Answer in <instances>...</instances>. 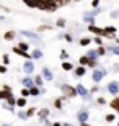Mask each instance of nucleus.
<instances>
[{"label":"nucleus","mask_w":119,"mask_h":126,"mask_svg":"<svg viewBox=\"0 0 119 126\" xmlns=\"http://www.w3.org/2000/svg\"><path fill=\"white\" fill-rule=\"evenodd\" d=\"M36 8L42 10V12H46V13H54L60 7L55 3L54 0H36Z\"/></svg>","instance_id":"f257e3e1"},{"label":"nucleus","mask_w":119,"mask_h":126,"mask_svg":"<svg viewBox=\"0 0 119 126\" xmlns=\"http://www.w3.org/2000/svg\"><path fill=\"white\" fill-rule=\"evenodd\" d=\"M60 90H62V95H64V98H75V97H78L77 89H75L73 85L62 84V85H60Z\"/></svg>","instance_id":"f03ea898"},{"label":"nucleus","mask_w":119,"mask_h":126,"mask_svg":"<svg viewBox=\"0 0 119 126\" xmlns=\"http://www.w3.org/2000/svg\"><path fill=\"white\" fill-rule=\"evenodd\" d=\"M88 33H93L95 36H100V38H108V39H109V36L106 34L105 28H100V26H96V25H88Z\"/></svg>","instance_id":"7ed1b4c3"},{"label":"nucleus","mask_w":119,"mask_h":126,"mask_svg":"<svg viewBox=\"0 0 119 126\" xmlns=\"http://www.w3.org/2000/svg\"><path fill=\"white\" fill-rule=\"evenodd\" d=\"M106 74H108V72H106V69H95L92 72V80L95 82V84H100L101 80L106 77Z\"/></svg>","instance_id":"20e7f679"},{"label":"nucleus","mask_w":119,"mask_h":126,"mask_svg":"<svg viewBox=\"0 0 119 126\" xmlns=\"http://www.w3.org/2000/svg\"><path fill=\"white\" fill-rule=\"evenodd\" d=\"M75 89H77V94L80 95L83 100H88V98H90V90H88L83 84H77V85H75Z\"/></svg>","instance_id":"39448f33"},{"label":"nucleus","mask_w":119,"mask_h":126,"mask_svg":"<svg viewBox=\"0 0 119 126\" xmlns=\"http://www.w3.org/2000/svg\"><path fill=\"white\" fill-rule=\"evenodd\" d=\"M106 90H108V92H109L113 97L119 95V82H118V80H111L109 84L106 85Z\"/></svg>","instance_id":"423d86ee"},{"label":"nucleus","mask_w":119,"mask_h":126,"mask_svg":"<svg viewBox=\"0 0 119 126\" xmlns=\"http://www.w3.org/2000/svg\"><path fill=\"white\" fill-rule=\"evenodd\" d=\"M23 72L26 75L34 74V62H33V59H28V61L23 62Z\"/></svg>","instance_id":"0eeeda50"},{"label":"nucleus","mask_w":119,"mask_h":126,"mask_svg":"<svg viewBox=\"0 0 119 126\" xmlns=\"http://www.w3.org/2000/svg\"><path fill=\"white\" fill-rule=\"evenodd\" d=\"M88 118H90V111H88V110H80V111L77 113L78 123H88Z\"/></svg>","instance_id":"6e6552de"},{"label":"nucleus","mask_w":119,"mask_h":126,"mask_svg":"<svg viewBox=\"0 0 119 126\" xmlns=\"http://www.w3.org/2000/svg\"><path fill=\"white\" fill-rule=\"evenodd\" d=\"M13 52L16 54V56H20V57H23V59H33L31 57V52H26V51H23V49H20L18 46H13Z\"/></svg>","instance_id":"1a4fd4ad"},{"label":"nucleus","mask_w":119,"mask_h":126,"mask_svg":"<svg viewBox=\"0 0 119 126\" xmlns=\"http://www.w3.org/2000/svg\"><path fill=\"white\" fill-rule=\"evenodd\" d=\"M109 107H111V110H113V111H114L116 115H119V95H116V97L111 98Z\"/></svg>","instance_id":"9d476101"},{"label":"nucleus","mask_w":119,"mask_h":126,"mask_svg":"<svg viewBox=\"0 0 119 126\" xmlns=\"http://www.w3.org/2000/svg\"><path fill=\"white\" fill-rule=\"evenodd\" d=\"M87 69L88 67H85V65H77L73 69V74H75V77H83V75L87 74Z\"/></svg>","instance_id":"9b49d317"},{"label":"nucleus","mask_w":119,"mask_h":126,"mask_svg":"<svg viewBox=\"0 0 119 126\" xmlns=\"http://www.w3.org/2000/svg\"><path fill=\"white\" fill-rule=\"evenodd\" d=\"M38 116H39V120H41L42 123H46V125H47L46 118L49 116V108H42V110H39V111H38Z\"/></svg>","instance_id":"f8f14e48"},{"label":"nucleus","mask_w":119,"mask_h":126,"mask_svg":"<svg viewBox=\"0 0 119 126\" xmlns=\"http://www.w3.org/2000/svg\"><path fill=\"white\" fill-rule=\"evenodd\" d=\"M21 84H23V87H26V89H31V87H34V79L29 77V75H26V77L21 80Z\"/></svg>","instance_id":"ddd939ff"},{"label":"nucleus","mask_w":119,"mask_h":126,"mask_svg":"<svg viewBox=\"0 0 119 126\" xmlns=\"http://www.w3.org/2000/svg\"><path fill=\"white\" fill-rule=\"evenodd\" d=\"M13 97V94H12V90H0V100H5V102H7V100H8V98H12Z\"/></svg>","instance_id":"4468645a"},{"label":"nucleus","mask_w":119,"mask_h":126,"mask_svg":"<svg viewBox=\"0 0 119 126\" xmlns=\"http://www.w3.org/2000/svg\"><path fill=\"white\" fill-rule=\"evenodd\" d=\"M73 69H75V65H73L70 61H62V70H65V72H72Z\"/></svg>","instance_id":"2eb2a0df"},{"label":"nucleus","mask_w":119,"mask_h":126,"mask_svg":"<svg viewBox=\"0 0 119 126\" xmlns=\"http://www.w3.org/2000/svg\"><path fill=\"white\" fill-rule=\"evenodd\" d=\"M15 38H16V31H13V30H8V31L3 34V39H5V41H13Z\"/></svg>","instance_id":"dca6fc26"},{"label":"nucleus","mask_w":119,"mask_h":126,"mask_svg":"<svg viewBox=\"0 0 119 126\" xmlns=\"http://www.w3.org/2000/svg\"><path fill=\"white\" fill-rule=\"evenodd\" d=\"M33 79H34V85H36V87H42V85H44V77H42L41 74H36Z\"/></svg>","instance_id":"f3484780"},{"label":"nucleus","mask_w":119,"mask_h":126,"mask_svg":"<svg viewBox=\"0 0 119 126\" xmlns=\"http://www.w3.org/2000/svg\"><path fill=\"white\" fill-rule=\"evenodd\" d=\"M87 56L90 57V59H93V61H98V59H100V56H98V51H96V49H88V51H87Z\"/></svg>","instance_id":"a211bd4d"},{"label":"nucleus","mask_w":119,"mask_h":126,"mask_svg":"<svg viewBox=\"0 0 119 126\" xmlns=\"http://www.w3.org/2000/svg\"><path fill=\"white\" fill-rule=\"evenodd\" d=\"M42 77H44V80H52L54 79V75H52V72H51L49 69H47V67H44V69H42Z\"/></svg>","instance_id":"6ab92c4d"},{"label":"nucleus","mask_w":119,"mask_h":126,"mask_svg":"<svg viewBox=\"0 0 119 126\" xmlns=\"http://www.w3.org/2000/svg\"><path fill=\"white\" fill-rule=\"evenodd\" d=\"M90 61H92V59H90V57H88L87 54H83V56L80 57V59H78V64H80V65H85V67H88Z\"/></svg>","instance_id":"aec40b11"},{"label":"nucleus","mask_w":119,"mask_h":126,"mask_svg":"<svg viewBox=\"0 0 119 126\" xmlns=\"http://www.w3.org/2000/svg\"><path fill=\"white\" fill-rule=\"evenodd\" d=\"M52 28H54L52 25H39V26H38V33H42V31H51Z\"/></svg>","instance_id":"412c9836"},{"label":"nucleus","mask_w":119,"mask_h":126,"mask_svg":"<svg viewBox=\"0 0 119 126\" xmlns=\"http://www.w3.org/2000/svg\"><path fill=\"white\" fill-rule=\"evenodd\" d=\"M16 107H18V108H25V107H26V98H25V97L16 98Z\"/></svg>","instance_id":"4be33fe9"},{"label":"nucleus","mask_w":119,"mask_h":126,"mask_svg":"<svg viewBox=\"0 0 119 126\" xmlns=\"http://www.w3.org/2000/svg\"><path fill=\"white\" fill-rule=\"evenodd\" d=\"M16 46L20 47V49H23V51H29V43H26V41H20L18 44H16Z\"/></svg>","instance_id":"5701e85b"},{"label":"nucleus","mask_w":119,"mask_h":126,"mask_svg":"<svg viewBox=\"0 0 119 126\" xmlns=\"http://www.w3.org/2000/svg\"><path fill=\"white\" fill-rule=\"evenodd\" d=\"M31 57H33V59H36V61H38V59H41V57H42V51H41V49H34V51L31 52Z\"/></svg>","instance_id":"b1692460"},{"label":"nucleus","mask_w":119,"mask_h":126,"mask_svg":"<svg viewBox=\"0 0 119 126\" xmlns=\"http://www.w3.org/2000/svg\"><path fill=\"white\" fill-rule=\"evenodd\" d=\"M106 49H108V52L116 54V56L119 57V44H118V46H109V47H106Z\"/></svg>","instance_id":"393cba45"},{"label":"nucleus","mask_w":119,"mask_h":126,"mask_svg":"<svg viewBox=\"0 0 119 126\" xmlns=\"http://www.w3.org/2000/svg\"><path fill=\"white\" fill-rule=\"evenodd\" d=\"M92 41H93L92 38H82L78 43H80V46H90V44H92Z\"/></svg>","instance_id":"a878e982"},{"label":"nucleus","mask_w":119,"mask_h":126,"mask_svg":"<svg viewBox=\"0 0 119 126\" xmlns=\"http://www.w3.org/2000/svg\"><path fill=\"white\" fill-rule=\"evenodd\" d=\"M83 21H87L88 25H95V16H90V15H83Z\"/></svg>","instance_id":"bb28decb"},{"label":"nucleus","mask_w":119,"mask_h":126,"mask_svg":"<svg viewBox=\"0 0 119 126\" xmlns=\"http://www.w3.org/2000/svg\"><path fill=\"white\" fill-rule=\"evenodd\" d=\"M38 113V110H36V107H29L26 110V115H28V118H31V116H34V115H36Z\"/></svg>","instance_id":"cd10ccee"},{"label":"nucleus","mask_w":119,"mask_h":126,"mask_svg":"<svg viewBox=\"0 0 119 126\" xmlns=\"http://www.w3.org/2000/svg\"><path fill=\"white\" fill-rule=\"evenodd\" d=\"M23 3L28 8H36V0H23Z\"/></svg>","instance_id":"c85d7f7f"},{"label":"nucleus","mask_w":119,"mask_h":126,"mask_svg":"<svg viewBox=\"0 0 119 126\" xmlns=\"http://www.w3.org/2000/svg\"><path fill=\"white\" fill-rule=\"evenodd\" d=\"M29 92H31V97H38V95L41 94L39 87H36V85H34V87H31V89H29Z\"/></svg>","instance_id":"c756f323"},{"label":"nucleus","mask_w":119,"mask_h":126,"mask_svg":"<svg viewBox=\"0 0 119 126\" xmlns=\"http://www.w3.org/2000/svg\"><path fill=\"white\" fill-rule=\"evenodd\" d=\"M105 120H106V123H113L116 120V113H108L105 116Z\"/></svg>","instance_id":"7c9ffc66"},{"label":"nucleus","mask_w":119,"mask_h":126,"mask_svg":"<svg viewBox=\"0 0 119 126\" xmlns=\"http://www.w3.org/2000/svg\"><path fill=\"white\" fill-rule=\"evenodd\" d=\"M96 51H98V56H105V54H106V52H108V49H106V47L105 46H98V47H96Z\"/></svg>","instance_id":"2f4dec72"},{"label":"nucleus","mask_w":119,"mask_h":126,"mask_svg":"<svg viewBox=\"0 0 119 126\" xmlns=\"http://www.w3.org/2000/svg\"><path fill=\"white\" fill-rule=\"evenodd\" d=\"M21 34H23V36H26V38H31V39H36V34H34V33H31V31H26V30H25V31H21Z\"/></svg>","instance_id":"473e14b6"},{"label":"nucleus","mask_w":119,"mask_h":126,"mask_svg":"<svg viewBox=\"0 0 119 126\" xmlns=\"http://www.w3.org/2000/svg\"><path fill=\"white\" fill-rule=\"evenodd\" d=\"M54 2L59 5V7H67V5H69L72 0H54Z\"/></svg>","instance_id":"72a5a7b5"},{"label":"nucleus","mask_w":119,"mask_h":126,"mask_svg":"<svg viewBox=\"0 0 119 126\" xmlns=\"http://www.w3.org/2000/svg\"><path fill=\"white\" fill-rule=\"evenodd\" d=\"M21 97H25V98L31 97V92H29V89H26V87H23V89H21Z\"/></svg>","instance_id":"f704fd0d"},{"label":"nucleus","mask_w":119,"mask_h":126,"mask_svg":"<svg viewBox=\"0 0 119 126\" xmlns=\"http://www.w3.org/2000/svg\"><path fill=\"white\" fill-rule=\"evenodd\" d=\"M54 107L57 110H62V98H55L54 100Z\"/></svg>","instance_id":"c9c22d12"},{"label":"nucleus","mask_w":119,"mask_h":126,"mask_svg":"<svg viewBox=\"0 0 119 126\" xmlns=\"http://www.w3.org/2000/svg\"><path fill=\"white\" fill-rule=\"evenodd\" d=\"M93 41H95V44H98V46H105V44H103V38H100V36H95Z\"/></svg>","instance_id":"e433bc0d"},{"label":"nucleus","mask_w":119,"mask_h":126,"mask_svg":"<svg viewBox=\"0 0 119 126\" xmlns=\"http://www.w3.org/2000/svg\"><path fill=\"white\" fill-rule=\"evenodd\" d=\"M55 26H59V28H64V26H65V20H64V18H59L57 21H55Z\"/></svg>","instance_id":"4c0bfd02"},{"label":"nucleus","mask_w":119,"mask_h":126,"mask_svg":"<svg viewBox=\"0 0 119 126\" xmlns=\"http://www.w3.org/2000/svg\"><path fill=\"white\" fill-rule=\"evenodd\" d=\"M96 103H98V105H106V98L105 97H96Z\"/></svg>","instance_id":"58836bf2"},{"label":"nucleus","mask_w":119,"mask_h":126,"mask_svg":"<svg viewBox=\"0 0 119 126\" xmlns=\"http://www.w3.org/2000/svg\"><path fill=\"white\" fill-rule=\"evenodd\" d=\"M2 59H3V65H8L10 64V56H8V54H3Z\"/></svg>","instance_id":"ea45409f"},{"label":"nucleus","mask_w":119,"mask_h":126,"mask_svg":"<svg viewBox=\"0 0 119 126\" xmlns=\"http://www.w3.org/2000/svg\"><path fill=\"white\" fill-rule=\"evenodd\" d=\"M100 2L101 0H92V8H100Z\"/></svg>","instance_id":"a19ab883"},{"label":"nucleus","mask_w":119,"mask_h":126,"mask_svg":"<svg viewBox=\"0 0 119 126\" xmlns=\"http://www.w3.org/2000/svg\"><path fill=\"white\" fill-rule=\"evenodd\" d=\"M67 57H69L67 51H64V49H62V51H60V59H67Z\"/></svg>","instance_id":"79ce46f5"},{"label":"nucleus","mask_w":119,"mask_h":126,"mask_svg":"<svg viewBox=\"0 0 119 126\" xmlns=\"http://www.w3.org/2000/svg\"><path fill=\"white\" fill-rule=\"evenodd\" d=\"M98 90H100V87H98V85H93L92 89H90V94H96Z\"/></svg>","instance_id":"37998d69"},{"label":"nucleus","mask_w":119,"mask_h":126,"mask_svg":"<svg viewBox=\"0 0 119 126\" xmlns=\"http://www.w3.org/2000/svg\"><path fill=\"white\" fill-rule=\"evenodd\" d=\"M64 39H65V41H69V43H72V41H73L72 34H64Z\"/></svg>","instance_id":"c03bdc74"},{"label":"nucleus","mask_w":119,"mask_h":126,"mask_svg":"<svg viewBox=\"0 0 119 126\" xmlns=\"http://www.w3.org/2000/svg\"><path fill=\"white\" fill-rule=\"evenodd\" d=\"M18 118H21V120H26L28 115H26V113H23V111H20V113H18Z\"/></svg>","instance_id":"a18cd8bd"},{"label":"nucleus","mask_w":119,"mask_h":126,"mask_svg":"<svg viewBox=\"0 0 119 126\" xmlns=\"http://www.w3.org/2000/svg\"><path fill=\"white\" fill-rule=\"evenodd\" d=\"M5 72H7V65H0V74H5Z\"/></svg>","instance_id":"49530a36"},{"label":"nucleus","mask_w":119,"mask_h":126,"mask_svg":"<svg viewBox=\"0 0 119 126\" xmlns=\"http://www.w3.org/2000/svg\"><path fill=\"white\" fill-rule=\"evenodd\" d=\"M111 16L113 18H119V12H111Z\"/></svg>","instance_id":"de8ad7c7"},{"label":"nucleus","mask_w":119,"mask_h":126,"mask_svg":"<svg viewBox=\"0 0 119 126\" xmlns=\"http://www.w3.org/2000/svg\"><path fill=\"white\" fill-rule=\"evenodd\" d=\"M2 89H3V90H12V87H10V85H7V84H5L3 87H2Z\"/></svg>","instance_id":"09e8293b"},{"label":"nucleus","mask_w":119,"mask_h":126,"mask_svg":"<svg viewBox=\"0 0 119 126\" xmlns=\"http://www.w3.org/2000/svg\"><path fill=\"white\" fill-rule=\"evenodd\" d=\"M52 126H62V123H59V121H55V123H52Z\"/></svg>","instance_id":"8fccbe9b"},{"label":"nucleus","mask_w":119,"mask_h":126,"mask_svg":"<svg viewBox=\"0 0 119 126\" xmlns=\"http://www.w3.org/2000/svg\"><path fill=\"white\" fill-rule=\"evenodd\" d=\"M78 126H93V125H88V123H80Z\"/></svg>","instance_id":"3c124183"},{"label":"nucleus","mask_w":119,"mask_h":126,"mask_svg":"<svg viewBox=\"0 0 119 126\" xmlns=\"http://www.w3.org/2000/svg\"><path fill=\"white\" fill-rule=\"evenodd\" d=\"M62 126H73V125H70V123H62Z\"/></svg>","instance_id":"603ef678"},{"label":"nucleus","mask_w":119,"mask_h":126,"mask_svg":"<svg viewBox=\"0 0 119 126\" xmlns=\"http://www.w3.org/2000/svg\"><path fill=\"white\" fill-rule=\"evenodd\" d=\"M72 2H82V0H72Z\"/></svg>","instance_id":"864d4df0"},{"label":"nucleus","mask_w":119,"mask_h":126,"mask_svg":"<svg viewBox=\"0 0 119 126\" xmlns=\"http://www.w3.org/2000/svg\"><path fill=\"white\" fill-rule=\"evenodd\" d=\"M44 126H52V125H44Z\"/></svg>","instance_id":"5fc2aeb1"},{"label":"nucleus","mask_w":119,"mask_h":126,"mask_svg":"<svg viewBox=\"0 0 119 126\" xmlns=\"http://www.w3.org/2000/svg\"><path fill=\"white\" fill-rule=\"evenodd\" d=\"M118 64H119V57H118Z\"/></svg>","instance_id":"6e6d98bb"},{"label":"nucleus","mask_w":119,"mask_h":126,"mask_svg":"<svg viewBox=\"0 0 119 126\" xmlns=\"http://www.w3.org/2000/svg\"><path fill=\"white\" fill-rule=\"evenodd\" d=\"M3 126H10V125H3Z\"/></svg>","instance_id":"4d7b16f0"}]
</instances>
